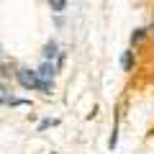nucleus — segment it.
Wrapping results in <instances>:
<instances>
[{
    "mask_svg": "<svg viewBox=\"0 0 154 154\" xmlns=\"http://www.w3.org/2000/svg\"><path fill=\"white\" fill-rule=\"evenodd\" d=\"M36 72H38V77H41V82H44V88H41V90H44V93H49V80L54 77V64H51V62H44Z\"/></svg>",
    "mask_w": 154,
    "mask_h": 154,
    "instance_id": "f03ea898",
    "label": "nucleus"
},
{
    "mask_svg": "<svg viewBox=\"0 0 154 154\" xmlns=\"http://www.w3.org/2000/svg\"><path fill=\"white\" fill-rule=\"evenodd\" d=\"M131 64H134V51H123V57H121V67H123V69H131Z\"/></svg>",
    "mask_w": 154,
    "mask_h": 154,
    "instance_id": "7ed1b4c3",
    "label": "nucleus"
},
{
    "mask_svg": "<svg viewBox=\"0 0 154 154\" xmlns=\"http://www.w3.org/2000/svg\"><path fill=\"white\" fill-rule=\"evenodd\" d=\"M16 77H18V82H21L23 90H41L44 88V82H41V77H38L36 69H18Z\"/></svg>",
    "mask_w": 154,
    "mask_h": 154,
    "instance_id": "f257e3e1",
    "label": "nucleus"
},
{
    "mask_svg": "<svg viewBox=\"0 0 154 154\" xmlns=\"http://www.w3.org/2000/svg\"><path fill=\"white\" fill-rule=\"evenodd\" d=\"M44 57H46V62L57 57V44H54V41H49V44L44 46Z\"/></svg>",
    "mask_w": 154,
    "mask_h": 154,
    "instance_id": "20e7f679",
    "label": "nucleus"
},
{
    "mask_svg": "<svg viewBox=\"0 0 154 154\" xmlns=\"http://www.w3.org/2000/svg\"><path fill=\"white\" fill-rule=\"evenodd\" d=\"M49 8H51L54 13H62V11L67 8V0H49Z\"/></svg>",
    "mask_w": 154,
    "mask_h": 154,
    "instance_id": "39448f33",
    "label": "nucleus"
},
{
    "mask_svg": "<svg viewBox=\"0 0 154 154\" xmlns=\"http://www.w3.org/2000/svg\"><path fill=\"white\" fill-rule=\"evenodd\" d=\"M144 36H146V31H144V28H136V31L131 33V44H139Z\"/></svg>",
    "mask_w": 154,
    "mask_h": 154,
    "instance_id": "423d86ee",
    "label": "nucleus"
}]
</instances>
